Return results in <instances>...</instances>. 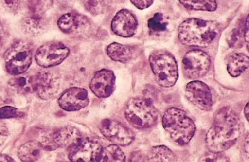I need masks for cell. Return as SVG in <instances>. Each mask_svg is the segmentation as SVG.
<instances>
[{"label":"cell","instance_id":"cell-1","mask_svg":"<svg viewBox=\"0 0 249 162\" xmlns=\"http://www.w3.org/2000/svg\"><path fill=\"white\" fill-rule=\"evenodd\" d=\"M243 130L242 123L236 113L230 108H223L216 114L206 134V146L211 152L221 153L236 143Z\"/></svg>","mask_w":249,"mask_h":162},{"label":"cell","instance_id":"cell-2","mask_svg":"<svg viewBox=\"0 0 249 162\" xmlns=\"http://www.w3.org/2000/svg\"><path fill=\"white\" fill-rule=\"evenodd\" d=\"M221 29L220 24L216 21L189 18L179 26L178 38L185 46L205 48L213 42Z\"/></svg>","mask_w":249,"mask_h":162},{"label":"cell","instance_id":"cell-3","mask_svg":"<svg viewBox=\"0 0 249 162\" xmlns=\"http://www.w3.org/2000/svg\"><path fill=\"white\" fill-rule=\"evenodd\" d=\"M162 124L174 143L185 146L194 137L196 127L193 120L182 110L171 108L163 115Z\"/></svg>","mask_w":249,"mask_h":162},{"label":"cell","instance_id":"cell-4","mask_svg":"<svg viewBox=\"0 0 249 162\" xmlns=\"http://www.w3.org/2000/svg\"><path fill=\"white\" fill-rule=\"evenodd\" d=\"M128 123L140 130L151 128L158 123L159 113L150 99L140 97L130 99L124 109Z\"/></svg>","mask_w":249,"mask_h":162},{"label":"cell","instance_id":"cell-5","mask_svg":"<svg viewBox=\"0 0 249 162\" xmlns=\"http://www.w3.org/2000/svg\"><path fill=\"white\" fill-rule=\"evenodd\" d=\"M149 62L159 86L166 88L175 86L178 78V71L176 59L173 54L167 51H156L150 55Z\"/></svg>","mask_w":249,"mask_h":162},{"label":"cell","instance_id":"cell-6","mask_svg":"<svg viewBox=\"0 0 249 162\" xmlns=\"http://www.w3.org/2000/svg\"><path fill=\"white\" fill-rule=\"evenodd\" d=\"M33 54L32 45L25 40H18L13 43L4 54L7 72L15 76L24 73L32 64Z\"/></svg>","mask_w":249,"mask_h":162},{"label":"cell","instance_id":"cell-7","mask_svg":"<svg viewBox=\"0 0 249 162\" xmlns=\"http://www.w3.org/2000/svg\"><path fill=\"white\" fill-rule=\"evenodd\" d=\"M212 62L208 54L200 50L187 53L182 59V71L185 77L197 79L204 76L210 70Z\"/></svg>","mask_w":249,"mask_h":162},{"label":"cell","instance_id":"cell-8","mask_svg":"<svg viewBox=\"0 0 249 162\" xmlns=\"http://www.w3.org/2000/svg\"><path fill=\"white\" fill-rule=\"evenodd\" d=\"M70 49L59 42L46 43L36 52L35 59L40 67L49 68L61 64L69 56Z\"/></svg>","mask_w":249,"mask_h":162},{"label":"cell","instance_id":"cell-9","mask_svg":"<svg viewBox=\"0 0 249 162\" xmlns=\"http://www.w3.org/2000/svg\"><path fill=\"white\" fill-rule=\"evenodd\" d=\"M101 133L115 144L127 146L132 144L135 136L128 127L116 120L106 119L99 125Z\"/></svg>","mask_w":249,"mask_h":162},{"label":"cell","instance_id":"cell-10","mask_svg":"<svg viewBox=\"0 0 249 162\" xmlns=\"http://www.w3.org/2000/svg\"><path fill=\"white\" fill-rule=\"evenodd\" d=\"M103 147L99 142L90 138L83 139L71 150L69 155L73 162H99Z\"/></svg>","mask_w":249,"mask_h":162},{"label":"cell","instance_id":"cell-11","mask_svg":"<svg viewBox=\"0 0 249 162\" xmlns=\"http://www.w3.org/2000/svg\"><path fill=\"white\" fill-rule=\"evenodd\" d=\"M185 96L191 103L203 111H210L213 106L211 90L208 86L199 80L187 85Z\"/></svg>","mask_w":249,"mask_h":162},{"label":"cell","instance_id":"cell-12","mask_svg":"<svg viewBox=\"0 0 249 162\" xmlns=\"http://www.w3.org/2000/svg\"><path fill=\"white\" fill-rule=\"evenodd\" d=\"M35 92L45 100L56 96L60 90V79L55 73L48 71H41L34 76Z\"/></svg>","mask_w":249,"mask_h":162},{"label":"cell","instance_id":"cell-13","mask_svg":"<svg viewBox=\"0 0 249 162\" xmlns=\"http://www.w3.org/2000/svg\"><path fill=\"white\" fill-rule=\"evenodd\" d=\"M45 23L43 4L41 0H29L28 10L22 21V27L28 34H38Z\"/></svg>","mask_w":249,"mask_h":162},{"label":"cell","instance_id":"cell-14","mask_svg":"<svg viewBox=\"0 0 249 162\" xmlns=\"http://www.w3.org/2000/svg\"><path fill=\"white\" fill-rule=\"evenodd\" d=\"M58 103L59 107L65 111L73 112L80 110L89 105L88 92L84 88H71L61 95Z\"/></svg>","mask_w":249,"mask_h":162},{"label":"cell","instance_id":"cell-15","mask_svg":"<svg viewBox=\"0 0 249 162\" xmlns=\"http://www.w3.org/2000/svg\"><path fill=\"white\" fill-rule=\"evenodd\" d=\"M89 87L98 98L110 97L116 88V76L114 72L106 69L98 71L92 78Z\"/></svg>","mask_w":249,"mask_h":162},{"label":"cell","instance_id":"cell-16","mask_svg":"<svg viewBox=\"0 0 249 162\" xmlns=\"http://www.w3.org/2000/svg\"><path fill=\"white\" fill-rule=\"evenodd\" d=\"M138 22L134 14L124 9L117 13L111 22V29L116 35L123 37H131L136 33Z\"/></svg>","mask_w":249,"mask_h":162},{"label":"cell","instance_id":"cell-17","mask_svg":"<svg viewBox=\"0 0 249 162\" xmlns=\"http://www.w3.org/2000/svg\"><path fill=\"white\" fill-rule=\"evenodd\" d=\"M52 139L57 147L71 149L80 143L82 137L77 128L67 126L56 131L52 136Z\"/></svg>","mask_w":249,"mask_h":162},{"label":"cell","instance_id":"cell-18","mask_svg":"<svg viewBox=\"0 0 249 162\" xmlns=\"http://www.w3.org/2000/svg\"><path fill=\"white\" fill-rule=\"evenodd\" d=\"M249 57L241 53H233L227 59V69L228 73L234 77L241 75L248 69Z\"/></svg>","mask_w":249,"mask_h":162},{"label":"cell","instance_id":"cell-19","mask_svg":"<svg viewBox=\"0 0 249 162\" xmlns=\"http://www.w3.org/2000/svg\"><path fill=\"white\" fill-rule=\"evenodd\" d=\"M87 22V19L84 16L76 13L70 12L60 17L57 25L62 32L70 34Z\"/></svg>","mask_w":249,"mask_h":162},{"label":"cell","instance_id":"cell-20","mask_svg":"<svg viewBox=\"0 0 249 162\" xmlns=\"http://www.w3.org/2000/svg\"><path fill=\"white\" fill-rule=\"evenodd\" d=\"M134 51L127 45L114 42L107 48L108 55L114 61L121 63H127L130 61L134 55Z\"/></svg>","mask_w":249,"mask_h":162},{"label":"cell","instance_id":"cell-21","mask_svg":"<svg viewBox=\"0 0 249 162\" xmlns=\"http://www.w3.org/2000/svg\"><path fill=\"white\" fill-rule=\"evenodd\" d=\"M43 148L42 144L38 142L30 141L19 148L18 155L23 162H35L40 158Z\"/></svg>","mask_w":249,"mask_h":162},{"label":"cell","instance_id":"cell-22","mask_svg":"<svg viewBox=\"0 0 249 162\" xmlns=\"http://www.w3.org/2000/svg\"><path fill=\"white\" fill-rule=\"evenodd\" d=\"M10 86L20 94L35 92L34 76L23 75L15 77L10 80Z\"/></svg>","mask_w":249,"mask_h":162},{"label":"cell","instance_id":"cell-23","mask_svg":"<svg viewBox=\"0 0 249 162\" xmlns=\"http://www.w3.org/2000/svg\"><path fill=\"white\" fill-rule=\"evenodd\" d=\"M186 9L195 11L214 12L216 10V0H179Z\"/></svg>","mask_w":249,"mask_h":162},{"label":"cell","instance_id":"cell-24","mask_svg":"<svg viewBox=\"0 0 249 162\" xmlns=\"http://www.w3.org/2000/svg\"><path fill=\"white\" fill-rule=\"evenodd\" d=\"M176 161V155L168 147L163 145L153 147L147 156V161L149 162H163Z\"/></svg>","mask_w":249,"mask_h":162},{"label":"cell","instance_id":"cell-25","mask_svg":"<svg viewBox=\"0 0 249 162\" xmlns=\"http://www.w3.org/2000/svg\"><path fill=\"white\" fill-rule=\"evenodd\" d=\"M126 160L125 154L118 145L114 144L103 149L99 162H123Z\"/></svg>","mask_w":249,"mask_h":162},{"label":"cell","instance_id":"cell-26","mask_svg":"<svg viewBox=\"0 0 249 162\" xmlns=\"http://www.w3.org/2000/svg\"><path fill=\"white\" fill-rule=\"evenodd\" d=\"M168 23L164 22L162 14L157 13L149 19L148 26L152 33H158L167 29Z\"/></svg>","mask_w":249,"mask_h":162},{"label":"cell","instance_id":"cell-27","mask_svg":"<svg viewBox=\"0 0 249 162\" xmlns=\"http://www.w3.org/2000/svg\"><path fill=\"white\" fill-rule=\"evenodd\" d=\"M86 10L90 14L97 15L103 11L105 0H83Z\"/></svg>","mask_w":249,"mask_h":162},{"label":"cell","instance_id":"cell-28","mask_svg":"<svg viewBox=\"0 0 249 162\" xmlns=\"http://www.w3.org/2000/svg\"><path fill=\"white\" fill-rule=\"evenodd\" d=\"M24 116V113L23 112L12 107L7 106L0 108V120L12 118H20Z\"/></svg>","mask_w":249,"mask_h":162},{"label":"cell","instance_id":"cell-29","mask_svg":"<svg viewBox=\"0 0 249 162\" xmlns=\"http://www.w3.org/2000/svg\"><path fill=\"white\" fill-rule=\"evenodd\" d=\"M3 6L11 13H16L20 8V0H1Z\"/></svg>","mask_w":249,"mask_h":162},{"label":"cell","instance_id":"cell-30","mask_svg":"<svg viewBox=\"0 0 249 162\" xmlns=\"http://www.w3.org/2000/svg\"><path fill=\"white\" fill-rule=\"evenodd\" d=\"M212 155L204 156L199 160L201 162H227L230 161L227 157L223 155H218L219 153H212Z\"/></svg>","mask_w":249,"mask_h":162},{"label":"cell","instance_id":"cell-31","mask_svg":"<svg viewBox=\"0 0 249 162\" xmlns=\"http://www.w3.org/2000/svg\"><path fill=\"white\" fill-rule=\"evenodd\" d=\"M130 1L138 9L144 10L151 7L155 0H130Z\"/></svg>","mask_w":249,"mask_h":162},{"label":"cell","instance_id":"cell-32","mask_svg":"<svg viewBox=\"0 0 249 162\" xmlns=\"http://www.w3.org/2000/svg\"><path fill=\"white\" fill-rule=\"evenodd\" d=\"M9 136V131L6 124L2 121H0V146H1L8 139Z\"/></svg>","mask_w":249,"mask_h":162},{"label":"cell","instance_id":"cell-33","mask_svg":"<svg viewBox=\"0 0 249 162\" xmlns=\"http://www.w3.org/2000/svg\"><path fill=\"white\" fill-rule=\"evenodd\" d=\"M244 37L246 42L249 43V15H248L245 22Z\"/></svg>","mask_w":249,"mask_h":162},{"label":"cell","instance_id":"cell-34","mask_svg":"<svg viewBox=\"0 0 249 162\" xmlns=\"http://www.w3.org/2000/svg\"><path fill=\"white\" fill-rule=\"evenodd\" d=\"M0 162H15V160L9 156L1 154H0Z\"/></svg>","mask_w":249,"mask_h":162},{"label":"cell","instance_id":"cell-35","mask_svg":"<svg viewBox=\"0 0 249 162\" xmlns=\"http://www.w3.org/2000/svg\"><path fill=\"white\" fill-rule=\"evenodd\" d=\"M244 146V149H245V152L248 157V156H249V134L248 133L245 138Z\"/></svg>","mask_w":249,"mask_h":162},{"label":"cell","instance_id":"cell-36","mask_svg":"<svg viewBox=\"0 0 249 162\" xmlns=\"http://www.w3.org/2000/svg\"><path fill=\"white\" fill-rule=\"evenodd\" d=\"M4 38V29L0 25V46H1L3 43V40Z\"/></svg>","mask_w":249,"mask_h":162},{"label":"cell","instance_id":"cell-37","mask_svg":"<svg viewBox=\"0 0 249 162\" xmlns=\"http://www.w3.org/2000/svg\"><path fill=\"white\" fill-rule=\"evenodd\" d=\"M249 103H248L245 108H244V115L247 120L248 121H249Z\"/></svg>","mask_w":249,"mask_h":162}]
</instances>
